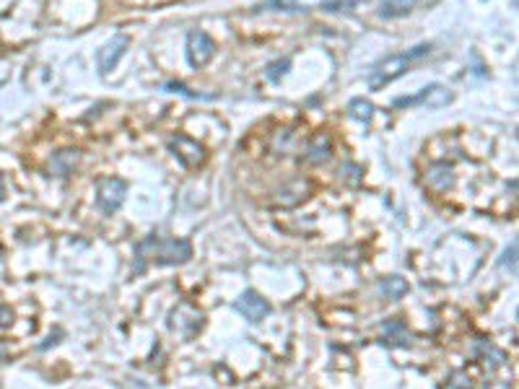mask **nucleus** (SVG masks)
Instances as JSON below:
<instances>
[{
    "mask_svg": "<svg viewBox=\"0 0 519 389\" xmlns=\"http://www.w3.org/2000/svg\"><path fill=\"white\" fill-rule=\"evenodd\" d=\"M192 257V244L187 239L177 237H145L136 246V273H143L148 265L167 268V265H184Z\"/></svg>",
    "mask_w": 519,
    "mask_h": 389,
    "instance_id": "1",
    "label": "nucleus"
},
{
    "mask_svg": "<svg viewBox=\"0 0 519 389\" xmlns=\"http://www.w3.org/2000/svg\"><path fill=\"white\" fill-rule=\"evenodd\" d=\"M431 52V44L429 42H421V44H415V47L405 49V52H400V55H390L384 57L382 63H376L369 73V88L371 91H379V88L390 86L392 80L400 78V76H405L407 68L418 60H424L426 55Z\"/></svg>",
    "mask_w": 519,
    "mask_h": 389,
    "instance_id": "2",
    "label": "nucleus"
},
{
    "mask_svg": "<svg viewBox=\"0 0 519 389\" xmlns=\"http://www.w3.org/2000/svg\"><path fill=\"white\" fill-rule=\"evenodd\" d=\"M452 99H455V94H452L447 86L431 83V86L421 88V91L413 96H398V99L392 102V107H398V109H407V107H431V109H436V107H447Z\"/></svg>",
    "mask_w": 519,
    "mask_h": 389,
    "instance_id": "3",
    "label": "nucleus"
},
{
    "mask_svg": "<svg viewBox=\"0 0 519 389\" xmlns=\"http://www.w3.org/2000/svg\"><path fill=\"white\" fill-rule=\"evenodd\" d=\"M125 195H128V182L120 176H107L96 187V205L102 208V213L112 215L125 203Z\"/></svg>",
    "mask_w": 519,
    "mask_h": 389,
    "instance_id": "4",
    "label": "nucleus"
},
{
    "mask_svg": "<svg viewBox=\"0 0 519 389\" xmlns=\"http://www.w3.org/2000/svg\"><path fill=\"white\" fill-rule=\"evenodd\" d=\"M216 55V42L210 40L205 32H195L187 34V42H184V57H187V63L192 68H205L210 60Z\"/></svg>",
    "mask_w": 519,
    "mask_h": 389,
    "instance_id": "5",
    "label": "nucleus"
},
{
    "mask_svg": "<svg viewBox=\"0 0 519 389\" xmlns=\"http://www.w3.org/2000/svg\"><path fill=\"white\" fill-rule=\"evenodd\" d=\"M169 151L174 153L177 161L187 169H195L205 161V148H203L198 140H192V138H187V136L172 138V140H169Z\"/></svg>",
    "mask_w": 519,
    "mask_h": 389,
    "instance_id": "6",
    "label": "nucleus"
},
{
    "mask_svg": "<svg viewBox=\"0 0 519 389\" xmlns=\"http://www.w3.org/2000/svg\"><path fill=\"white\" fill-rule=\"evenodd\" d=\"M130 47V37L128 34H114L112 40L107 42L99 52H96V65H99V73L107 76V73H112L117 68V63L122 60L125 55V49Z\"/></svg>",
    "mask_w": 519,
    "mask_h": 389,
    "instance_id": "7",
    "label": "nucleus"
},
{
    "mask_svg": "<svg viewBox=\"0 0 519 389\" xmlns=\"http://www.w3.org/2000/svg\"><path fill=\"white\" fill-rule=\"evenodd\" d=\"M234 309L239 311L247 322H260V319H265L270 314V304H268V299H263V296L257 294V291H244L237 299Z\"/></svg>",
    "mask_w": 519,
    "mask_h": 389,
    "instance_id": "8",
    "label": "nucleus"
},
{
    "mask_svg": "<svg viewBox=\"0 0 519 389\" xmlns=\"http://www.w3.org/2000/svg\"><path fill=\"white\" fill-rule=\"evenodd\" d=\"M322 0H265L257 11H275V13H306V11H320Z\"/></svg>",
    "mask_w": 519,
    "mask_h": 389,
    "instance_id": "9",
    "label": "nucleus"
},
{
    "mask_svg": "<svg viewBox=\"0 0 519 389\" xmlns=\"http://www.w3.org/2000/svg\"><path fill=\"white\" fill-rule=\"evenodd\" d=\"M80 153L76 148H65V151H57L52 159H49V174L55 176H68L73 169L78 167Z\"/></svg>",
    "mask_w": 519,
    "mask_h": 389,
    "instance_id": "10",
    "label": "nucleus"
},
{
    "mask_svg": "<svg viewBox=\"0 0 519 389\" xmlns=\"http://www.w3.org/2000/svg\"><path fill=\"white\" fill-rule=\"evenodd\" d=\"M382 337L390 345H398V348H405V345H410L413 342V335L407 333V327L400 322V319H387L382 325Z\"/></svg>",
    "mask_w": 519,
    "mask_h": 389,
    "instance_id": "11",
    "label": "nucleus"
},
{
    "mask_svg": "<svg viewBox=\"0 0 519 389\" xmlns=\"http://www.w3.org/2000/svg\"><path fill=\"white\" fill-rule=\"evenodd\" d=\"M426 184L436 192H447L452 190V184H455V174H452V167L447 164H436V167L429 169V174H426Z\"/></svg>",
    "mask_w": 519,
    "mask_h": 389,
    "instance_id": "12",
    "label": "nucleus"
},
{
    "mask_svg": "<svg viewBox=\"0 0 519 389\" xmlns=\"http://www.w3.org/2000/svg\"><path fill=\"white\" fill-rule=\"evenodd\" d=\"M333 156V140L328 136H314L311 138L309 148H306V156L304 159L309 161V164H325V161Z\"/></svg>",
    "mask_w": 519,
    "mask_h": 389,
    "instance_id": "13",
    "label": "nucleus"
},
{
    "mask_svg": "<svg viewBox=\"0 0 519 389\" xmlns=\"http://www.w3.org/2000/svg\"><path fill=\"white\" fill-rule=\"evenodd\" d=\"M475 356H478L483 364H488V369H501V366H506L503 350H499L494 342H488V340L475 342Z\"/></svg>",
    "mask_w": 519,
    "mask_h": 389,
    "instance_id": "14",
    "label": "nucleus"
},
{
    "mask_svg": "<svg viewBox=\"0 0 519 389\" xmlns=\"http://www.w3.org/2000/svg\"><path fill=\"white\" fill-rule=\"evenodd\" d=\"M415 3L418 0H382L379 3V16L387 18V21L390 18H402L415 8Z\"/></svg>",
    "mask_w": 519,
    "mask_h": 389,
    "instance_id": "15",
    "label": "nucleus"
},
{
    "mask_svg": "<svg viewBox=\"0 0 519 389\" xmlns=\"http://www.w3.org/2000/svg\"><path fill=\"white\" fill-rule=\"evenodd\" d=\"M379 294H382L384 299H392V301L402 299V296L407 294L405 278H400V275H390V278L379 280Z\"/></svg>",
    "mask_w": 519,
    "mask_h": 389,
    "instance_id": "16",
    "label": "nucleus"
},
{
    "mask_svg": "<svg viewBox=\"0 0 519 389\" xmlns=\"http://www.w3.org/2000/svg\"><path fill=\"white\" fill-rule=\"evenodd\" d=\"M348 112H351L353 119H359L364 125H369L371 117H374V104L369 102V99H364V96H359V99H353V102L348 104Z\"/></svg>",
    "mask_w": 519,
    "mask_h": 389,
    "instance_id": "17",
    "label": "nucleus"
},
{
    "mask_svg": "<svg viewBox=\"0 0 519 389\" xmlns=\"http://www.w3.org/2000/svg\"><path fill=\"white\" fill-rule=\"evenodd\" d=\"M361 3H366V0H322L320 11H328V13H343V11L359 8Z\"/></svg>",
    "mask_w": 519,
    "mask_h": 389,
    "instance_id": "18",
    "label": "nucleus"
},
{
    "mask_svg": "<svg viewBox=\"0 0 519 389\" xmlns=\"http://www.w3.org/2000/svg\"><path fill=\"white\" fill-rule=\"evenodd\" d=\"M499 268L509 275H517V241H511L506 249H503L501 260H499Z\"/></svg>",
    "mask_w": 519,
    "mask_h": 389,
    "instance_id": "19",
    "label": "nucleus"
},
{
    "mask_svg": "<svg viewBox=\"0 0 519 389\" xmlns=\"http://www.w3.org/2000/svg\"><path fill=\"white\" fill-rule=\"evenodd\" d=\"M167 91H172V94H182V96H187V99H213V96L210 94H198V91H192V88H187L184 86V83H177V80H169L167 86Z\"/></svg>",
    "mask_w": 519,
    "mask_h": 389,
    "instance_id": "20",
    "label": "nucleus"
},
{
    "mask_svg": "<svg viewBox=\"0 0 519 389\" xmlns=\"http://www.w3.org/2000/svg\"><path fill=\"white\" fill-rule=\"evenodd\" d=\"M288 68H291V60H288V57H286V60H275V63L268 65V78L275 83V80H280L283 76H286Z\"/></svg>",
    "mask_w": 519,
    "mask_h": 389,
    "instance_id": "21",
    "label": "nucleus"
},
{
    "mask_svg": "<svg viewBox=\"0 0 519 389\" xmlns=\"http://www.w3.org/2000/svg\"><path fill=\"white\" fill-rule=\"evenodd\" d=\"M11 322H13V311L8 306H0V330L11 327Z\"/></svg>",
    "mask_w": 519,
    "mask_h": 389,
    "instance_id": "22",
    "label": "nucleus"
},
{
    "mask_svg": "<svg viewBox=\"0 0 519 389\" xmlns=\"http://www.w3.org/2000/svg\"><path fill=\"white\" fill-rule=\"evenodd\" d=\"M6 358H8V345H6V342L0 340V364H3Z\"/></svg>",
    "mask_w": 519,
    "mask_h": 389,
    "instance_id": "23",
    "label": "nucleus"
}]
</instances>
